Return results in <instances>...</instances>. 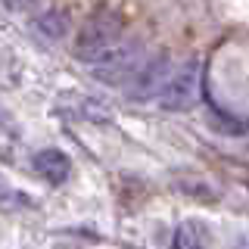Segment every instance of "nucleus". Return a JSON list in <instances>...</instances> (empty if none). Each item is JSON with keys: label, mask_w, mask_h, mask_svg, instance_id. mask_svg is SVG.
Listing matches in <instances>:
<instances>
[{"label": "nucleus", "mask_w": 249, "mask_h": 249, "mask_svg": "<svg viewBox=\"0 0 249 249\" xmlns=\"http://www.w3.org/2000/svg\"><path fill=\"white\" fill-rule=\"evenodd\" d=\"M140 62H143V44L140 41H131V44H122V47L115 44V47H109L100 59L90 62V72H93L97 81L119 88V84H124L137 72Z\"/></svg>", "instance_id": "obj_3"}, {"label": "nucleus", "mask_w": 249, "mask_h": 249, "mask_svg": "<svg viewBox=\"0 0 249 249\" xmlns=\"http://www.w3.org/2000/svg\"><path fill=\"white\" fill-rule=\"evenodd\" d=\"M37 0H3V6L10 13H25V10H31V6H35Z\"/></svg>", "instance_id": "obj_10"}, {"label": "nucleus", "mask_w": 249, "mask_h": 249, "mask_svg": "<svg viewBox=\"0 0 249 249\" xmlns=\"http://www.w3.org/2000/svg\"><path fill=\"white\" fill-rule=\"evenodd\" d=\"M19 206H31V199L25 193H19L13 184L0 181V209H19Z\"/></svg>", "instance_id": "obj_7"}, {"label": "nucleus", "mask_w": 249, "mask_h": 249, "mask_svg": "<svg viewBox=\"0 0 249 249\" xmlns=\"http://www.w3.org/2000/svg\"><path fill=\"white\" fill-rule=\"evenodd\" d=\"M122 31H124L122 13H115V10H97L81 28H78V37H75V56L81 59V62L100 59V56L109 50V47L119 44Z\"/></svg>", "instance_id": "obj_1"}, {"label": "nucleus", "mask_w": 249, "mask_h": 249, "mask_svg": "<svg viewBox=\"0 0 249 249\" xmlns=\"http://www.w3.org/2000/svg\"><path fill=\"white\" fill-rule=\"evenodd\" d=\"M178 187H181L184 193H190V196H196V199H215L218 196L209 184H199V181H178Z\"/></svg>", "instance_id": "obj_9"}, {"label": "nucleus", "mask_w": 249, "mask_h": 249, "mask_svg": "<svg viewBox=\"0 0 249 249\" xmlns=\"http://www.w3.org/2000/svg\"><path fill=\"white\" fill-rule=\"evenodd\" d=\"M171 249H202V243H199V237H196L190 228H178V231H175V243H171Z\"/></svg>", "instance_id": "obj_8"}, {"label": "nucleus", "mask_w": 249, "mask_h": 249, "mask_svg": "<svg viewBox=\"0 0 249 249\" xmlns=\"http://www.w3.org/2000/svg\"><path fill=\"white\" fill-rule=\"evenodd\" d=\"M199 81H202V62L196 56H190L181 66H171L156 100H159V106L165 112H187V109H193V103L199 97Z\"/></svg>", "instance_id": "obj_2"}, {"label": "nucleus", "mask_w": 249, "mask_h": 249, "mask_svg": "<svg viewBox=\"0 0 249 249\" xmlns=\"http://www.w3.org/2000/svg\"><path fill=\"white\" fill-rule=\"evenodd\" d=\"M35 31L47 41H62V37L72 31V16H69L66 6H47L44 13L35 16Z\"/></svg>", "instance_id": "obj_6"}, {"label": "nucleus", "mask_w": 249, "mask_h": 249, "mask_svg": "<svg viewBox=\"0 0 249 249\" xmlns=\"http://www.w3.org/2000/svg\"><path fill=\"white\" fill-rule=\"evenodd\" d=\"M168 72H171V56L165 50L153 53V56H143V62L137 66V72L124 81V93H128V100H137V103L153 100L156 93L162 90Z\"/></svg>", "instance_id": "obj_4"}, {"label": "nucleus", "mask_w": 249, "mask_h": 249, "mask_svg": "<svg viewBox=\"0 0 249 249\" xmlns=\"http://www.w3.org/2000/svg\"><path fill=\"white\" fill-rule=\"evenodd\" d=\"M31 165H35V171L44 178L47 184H62L69 175H72V162H69V156L62 150H41V153H35Z\"/></svg>", "instance_id": "obj_5"}]
</instances>
